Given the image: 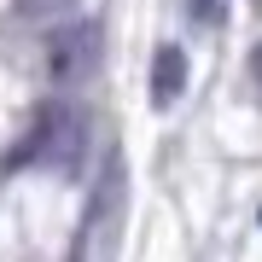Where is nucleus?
Masks as SVG:
<instances>
[{
    "instance_id": "f03ea898",
    "label": "nucleus",
    "mask_w": 262,
    "mask_h": 262,
    "mask_svg": "<svg viewBox=\"0 0 262 262\" xmlns=\"http://www.w3.org/2000/svg\"><path fill=\"white\" fill-rule=\"evenodd\" d=\"M99 47H105V29L99 18H64L53 29V41H47V76L53 82H82V76H94L99 64Z\"/></svg>"
},
{
    "instance_id": "39448f33",
    "label": "nucleus",
    "mask_w": 262,
    "mask_h": 262,
    "mask_svg": "<svg viewBox=\"0 0 262 262\" xmlns=\"http://www.w3.org/2000/svg\"><path fill=\"white\" fill-rule=\"evenodd\" d=\"M251 64H256V76H262V47H256V58H251Z\"/></svg>"
},
{
    "instance_id": "f257e3e1",
    "label": "nucleus",
    "mask_w": 262,
    "mask_h": 262,
    "mask_svg": "<svg viewBox=\"0 0 262 262\" xmlns=\"http://www.w3.org/2000/svg\"><path fill=\"white\" fill-rule=\"evenodd\" d=\"M76 151H82V117L70 105H41L29 134L12 146V169H35V163H53V169H70Z\"/></svg>"
},
{
    "instance_id": "20e7f679",
    "label": "nucleus",
    "mask_w": 262,
    "mask_h": 262,
    "mask_svg": "<svg viewBox=\"0 0 262 262\" xmlns=\"http://www.w3.org/2000/svg\"><path fill=\"white\" fill-rule=\"evenodd\" d=\"M192 12H198V24H222L227 18V0H192Z\"/></svg>"
},
{
    "instance_id": "7ed1b4c3",
    "label": "nucleus",
    "mask_w": 262,
    "mask_h": 262,
    "mask_svg": "<svg viewBox=\"0 0 262 262\" xmlns=\"http://www.w3.org/2000/svg\"><path fill=\"white\" fill-rule=\"evenodd\" d=\"M181 88H187V53L181 47H158V58H151V99L175 105Z\"/></svg>"
}]
</instances>
